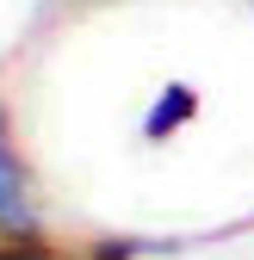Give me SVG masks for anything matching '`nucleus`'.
<instances>
[{
	"mask_svg": "<svg viewBox=\"0 0 254 260\" xmlns=\"http://www.w3.org/2000/svg\"><path fill=\"white\" fill-rule=\"evenodd\" d=\"M242 7H248V19H254V0H242Z\"/></svg>",
	"mask_w": 254,
	"mask_h": 260,
	"instance_id": "obj_5",
	"label": "nucleus"
},
{
	"mask_svg": "<svg viewBox=\"0 0 254 260\" xmlns=\"http://www.w3.org/2000/svg\"><path fill=\"white\" fill-rule=\"evenodd\" d=\"M0 260H81V254H62L50 236H25V242H0Z\"/></svg>",
	"mask_w": 254,
	"mask_h": 260,
	"instance_id": "obj_4",
	"label": "nucleus"
},
{
	"mask_svg": "<svg viewBox=\"0 0 254 260\" xmlns=\"http://www.w3.org/2000/svg\"><path fill=\"white\" fill-rule=\"evenodd\" d=\"M199 106H205V93H199L193 81H162V87L149 93L143 118H137V137H143V143H174L180 130L199 118Z\"/></svg>",
	"mask_w": 254,
	"mask_h": 260,
	"instance_id": "obj_2",
	"label": "nucleus"
},
{
	"mask_svg": "<svg viewBox=\"0 0 254 260\" xmlns=\"http://www.w3.org/2000/svg\"><path fill=\"white\" fill-rule=\"evenodd\" d=\"M143 254H180V242H162V236H93L81 248V260H143Z\"/></svg>",
	"mask_w": 254,
	"mask_h": 260,
	"instance_id": "obj_3",
	"label": "nucleus"
},
{
	"mask_svg": "<svg viewBox=\"0 0 254 260\" xmlns=\"http://www.w3.org/2000/svg\"><path fill=\"white\" fill-rule=\"evenodd\" d=\"M25 236H44V192L25 149L13 143L7 118H0V242H25Z\"/></svg>",
	"mask_w": 254,
	"mask_h": 260,
	"instance_id": "obj_1",
	"label": "nucleus"
}]
</instances>
